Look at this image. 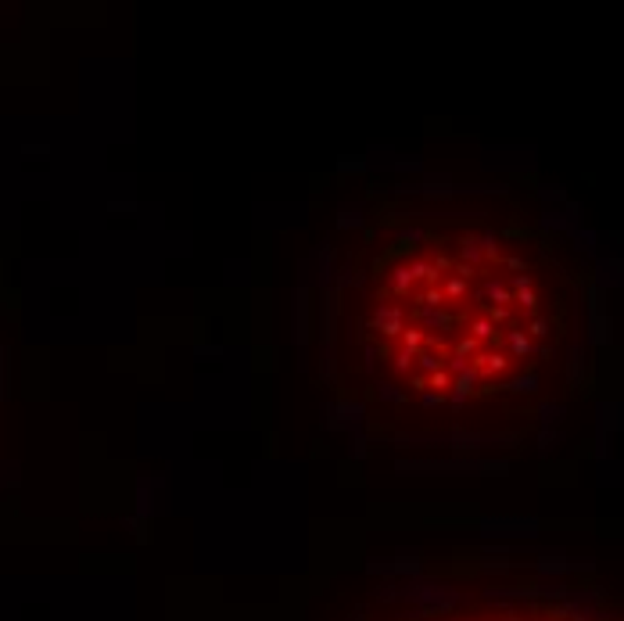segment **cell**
<instances>
[{"label": "cell", "mask_w": 624, "mask_h": 621, "mask_svg": "<svg viewBox=\"0 0 624 621\" xmlns=\"http://www.w3.org/2000/svg\"><path fill=\"white\" fill-rule=\"evenodd\" d=\"M420 621H592L578 607L556 604L542 596H474Z\"/></svg>", "instance_id": "cell-2"}, {"label": "cell", "mask_w": 624, "mask_h": 621, "mask_svg": "<svg viewBox=\"0 0 624 621\" xmlns=\"http://www.w3.org/2000/svg\"><path fill=\"white\" fill-rule=\"evenodd\" d=\"M327 366L381 439L524 442L589 388L592 280L510 194H384L330 266Z\"/></svg>", "instance_id": "cell-1"}]
</instances>
